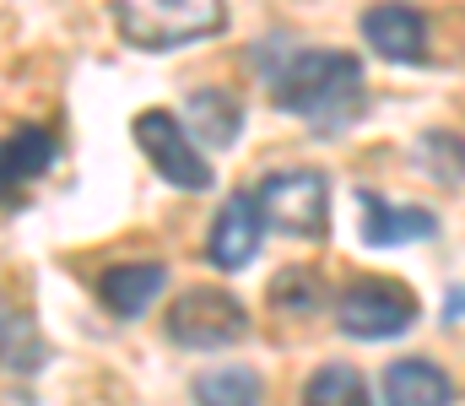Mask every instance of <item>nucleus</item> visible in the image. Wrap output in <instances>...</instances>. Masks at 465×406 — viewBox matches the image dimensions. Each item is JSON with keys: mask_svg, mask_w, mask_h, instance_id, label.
Wrapping results in <instances>:
<instances>
[{"mask_svg": "<svg viewBox=\"0 0 465 406\" xmlns=\"http://www.w3.org/2000/svg\"><path fill=\"white\" fill-rule=\"evenodd\" d=\"M114 27L130 49L173 54L184 44L217 38L228 27V5L223 0H124L114 5Z\"/></svg>", "mask_w": 465, "mask_h": 406, "instance_id": "nucleus-2", "label": "nucleus"}, {"mask_svg": "<svg viewBox=\"0 0 465 406\" xmlns=\"http://www.w3.org/2000/svg\"><path fill=\"white\" fill-rule=\"evenodd\" d=\"M260 239H265V223L254 212V195H228L217 223H212V239H206V261L217 271H243L260 255Z\"/></svg>", "mask_w": 465, "mask_h": 406, "instance_id": "nucleus-7", "label": "nucleus"}, {"mask_svg": "<svg viewBox=\"0 0 465 406\" xmlns=\"http://www.w3.org/2000/svg\"><path fill=\"white\" fill-rule=\"evenodd\" d=\"M168 342L173 347H190V352H217L249 336V309L232 298L228 287H190L173 298L168 320H163Z\"/></svg>", "mask_w": 465, "mask_h": 406, "instance_id": "nucleus-4", "label": "nucleus"}, {"mask_svg": "<svg viewBox=\"0 0 465 406\" xmlns=\"http://www.w3.org/2000/svg\"><path fill=\"white\" fill-rule=\"evenodd\" d=\"M303 406H373V396H368V380L351 363H325V369L309 374Z\"/></svg>", "mask_w": 465, "mask_h": 406, "instance_id": "nucleus-16", "label": "nucleus"}, {"mask_svg": "<svg viewBox=\"0 0 465 406\" xmlns=\"http://www.w3.org/2000/svg\"><path fill=\"white\" fill-rule=\"evenodd\" d=\"M130 131H135V141H141V152L152 157L157 179H168L173 190H212V163H206L201 141H190V131H184L168 109L135 114Z\"/></svg>", "mask_w": 465, "mask_h": 406, "instance_id": "nucleus-6", "label": "nucleus"}, {"mask_svg": "<svg viewBox=\"0 0 465 406\" xmlns=\"http://www.w3.org/2000/svg\"><path fill=\"white\" fill-rule=\"evenodd\" d=\"M54 152H60V141L44 125H22V131L0 135V201H16L33 179H44Z\"/></svg>", "mask_w": 465, "mask_h": 406, "instance_id": "nucleus-9", "label": "nucleus"}, {"mask_svg": "<svg viewBox=\"0 0 465 406\" xmlns=\"http://www.w3.org/2000/svg\"><path fill=\"white\" fill-rule=\"evenodd\" d=\"M460 314H465V292L455 287V292H450V320H460Z\"/></svg>", "mask_w": 465, "mask_h": 406, "instance_id": "nucleus-19", "label": "nucleus"}, {"mask_svg": "<svg viewBox=\"0 0 465 406\" xmlns=\"http://www.w3.org/2000/svg\"><path fill=\"white\" fill-rule=\"evenodd\" d=\"M265 401V385H260V374L254 369H212V374H201L195 380V406H260Z\"/></svg>", "mask_w": 465, "mask_h": 406, "instance_id": "nucleus-15", "label": "nucleus"}, {"mask_svg": "<svg viewBox=\"0 0 465 406\" xmlns=\"http://www.w3.org/2000/svg\"><path fill=\"white\" fill-rule=\"evenodd\" d=\"M271 298L282 303V314H287V309H292V314H314V309H320V287H314L309 271H287V276H276V282H271Z\"/></svg>", "mask_w": 465, "mask_h": 406, "instance_id": "nucleus-18", "label": "nucleus"}, {"mask_svg": "<svg viewBox=\"0 0 465 406\" xmlns=\"http://www.w3.org/2000/svg\"><path fill=\"white\" fill-rule=\"evenodd\" d=\"M276 109L298 114L320 131H341L362 114V65L347 49H292L282 65H271Z\"/></svg>", "mask_w": 465, "mask_h": 406, "instance_id": "nucleus-1", "label": "nucleus"}, {"mask_svg": "<svg viewBox=\"0 0 465 406\" xmlns=\"http://www.w3.org/2000/svg\"><path fill=\"white\" fill-rule=\"evenodd\" d=\"M163 287H168V266L163 261H124V266H109L98 276V298L119 320H141Z\"/></svg>", "mask_w": 465, "mask_h": 406, "instance_id": "nucleus-11", "label": "nucleus"}, {"mask_svg": "<svg viewBox=\"0 0 465 406\" xmlns=\"http://www.w3.org/2000/svg\"><path fill=\"white\" fill-rule=\"evenodd\" d=\"M44 363H49V347H44L38 325L27 320V309H16V303L0 298V369H11V374H38Z\"/></svg>", "mask_w": 465, "mask_h": 406, "instance_id": "nucleus-14", "label": "nucleus"}, {"mask_svg": "<svg viewBox=\"0 0 465 406\" xmlns=\"http://www.w3.org/2000/svg\"><path fill=\"white\" fill-rule=\"evenodd\" d=\"M417 168L433 184H465V135L422 131V141H417Z\"/></svg>", "mask_w": 465, "mask_h": 406, "instance_id": "nucleus-17", "label": "nucleus"}, {"mask_svg": "<svg viewBox=\"0 0 465 406\" xmlns=\"http://www.w3.org/2000/svg\"><path fill=\"white\" fill-rule=\"evenodd\" d=\"M439 233V217L428 206H395L373 190H362V244L373 250H395V244H411V239H433Z\"/></svg>", "mask_w": 465, "mask_h": 406, "instance_id": "nucleus-10", "label": "nucleus"}, {"mask_svg": "<svg viewBox=\"0 0 465 406\" xmlns=\"http://www.w3.org/2000/svg\"><path fill=\"white\" fill-rule=\"evenodd\" d=\"M336 325L357 342H390V336L417 325V292L406 282H390V276H362V282L341 287Z\"/></svg>", "mask_w": 465, "mask_h": 406, "instance_id": "nucleus-5", "label": "nucleus"}, {"mask_svg": "<svg viewBox=\"0 0 465 406\" xmlns=\"http://www.w3.org/2000/svg\"><path fill=\"white\" fill-rule=\"evenodd\" d=\"M184 131H190V141L201 135L206 146H232L238 141V131H243V104L232 98L228 87H201V93H190V104H184V120H179Z\"/></svg>", "mask_w": 465, "mask_h": 406, "instance_id": "nucleus-13", "label": "nucleus"}, {"mask_svg": "<svg viewBox=\"0 0 465 406\" xmlns=\"http://www.w3.org/2000/svg\"><path fill=\"white\" fill-rule=\"evenodd\" d=\"M362 38L373 44V54L395 60V65H422L428 60V16L411 5H373L362 11Z\"/></svg>", "mask_w": 465, "mask_h": 406, "instance_id": "nucleus-8", "label": "nucleus"}, {"mask_svg": "<svg viewBox=\"0 0 465 406\" xmlns=\"http://www.w3.org/2000/svg\"><path fill=\"white\" fill-rule=\"evenodd\" d=\"M254 195V212L265 228L287 239H325L331 233V179L320 168H282L265 173Z\"/></svg>", "mask_w": 465, "mask_h": 406, "instance_id": "nucleus-3", "label": "nucleus"}, {"mask_svg": "<svg viewBox=\"0 0 465 406\" xmlns=\"http://www.w3.org/2000/svg\"><path fill=\"white\" fill-rule=\"evenodd\" d=\"M384 406H455V385L428 358H401L384 369Z\"/></svg>", "mask_w": 465, "mask_h": 406, "instance_id": "nucleus-12", "label": "nucleus"}]
</instances>
